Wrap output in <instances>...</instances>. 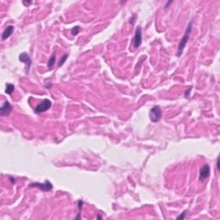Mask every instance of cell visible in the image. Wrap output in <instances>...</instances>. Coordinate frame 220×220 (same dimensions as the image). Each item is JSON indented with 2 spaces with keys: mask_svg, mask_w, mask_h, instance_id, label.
<instances>
[{
  "mask_svg": "<svg viewBox=\"0 0 220 220\" xmlns=\"http://www.w3.org/2000/svg\"><path fill=\"white\" fill-rule=\"evenodd\" d=\"M192 29H193V21H191L190 23H188V25H187L186 29V31H185V34L183 35V37L182 38V40L180 41L179 45H178V51H177V53H176V55L178 57H180L182 54L183 50L185 48L186 43L188 41V39L190 37Z\"/></svg>",
  "mask_w": 220,
  "mask_h": 220,
  "instance_id": "cell-1",
  "label": "cell"
},
{
  "mask_svg": "<svg viewBox=\"0 0 220 220\" xmlns=\"http://www.w3.org/2000/svg\"><path fill=\"white\" fill-rule=\"evenodd\" d=\"M30 186H34V187H39L40 189H41L42 191H45V192H47V191H51L52 189V184L48 180H46L45 182L43 183H40V182H33L30 183Z\"/></svg>",
  "mask_w": 220,
  "mask_h": 220,
  "instance_id": "cell-4",
  "label": "cell"
},
{
  "mask_svg": "<svg viewBox=\"0 0 220 220\" xmlns=\"http://www.w3.org/2000/svg\"><path fill=\"white\" fill-rule=\"evenodd\" d=\"M19 60L26 65V73H29L31 65H32V60L30 59L29 55L27 52H22L19 55Z\"/></svg>",
  "mask_w": 220,
  "mask_h": 220,
  "instance_id": "cell-6",
  "label": "cell"
},
{
  "mask_svg": "<svg viewBox=\"0 0 220 220\" xmlns=\"http://www.w3.org/2000/svg\"><path fill=\"white\" fill-rule=\"evenodd\" d=\"M186 213H187V210H185V211H183L181 215H179V216L176 217V219H183V218H185V216L186 215Z\"/></svg>",
  "mask_w": 220,
  "mask_h": 220,
  "instance_id": "cell-14",
  "label": "cell"
},
{
  "mask_svg": "<svg viewBox=\"0 0 220 220\" xmlns=\"http://www.w3.org/2000/svg\"><path fill=\"white\" fill-rule=\"evenodd\" d=\"M14 29H15V27L13 26V25H9V26L6 27L5 29L4 30V32H3V34H2V39L3 40L8 39L11 35L12 33L14 32Z\"/></svg>",
  "mask_w": 220,
  "mask_h": 220,
  "instance_id": "cell-9",
  "label": "cell"
},
{
  "mask_svg": "<svg viewBox=\"0 0 220 220\" xmlns=\"http://www.w3.org/2000/svg\"><path fill=\"white\" fill-rule=\"evenodd\" d=\"M150 119L153 123H157L158 121H160L163 116V113L161 110V108L159 106H154L153 108H150L149 113Z\"/></svg>",
  "mask_w": 220,
  "mask_h": 220,
  "instance_id": "cell-2",
  "label": "cell"
},
{
  "mask_svg": "<svg viewBox=\"0 0 220 220\" xmlns=\"http://www.w3.org/2000/svg\"><path fill=\"white\" fill-rule=\"evenodd\" d=\"M79 32H80V27L79 26H76L71 29V34H73V35H77V34H79Z\"/></svg>",
  "mask_w": 220,
  "mask_h": 220,
  "instance_id": "cell-13",
  "label": "cell"
},
{
  "mask_svg": "<svg viewBox=\"0 0 220 220\" xmlns=\"http://www.w3.org/2000/svg\"><path fill=\"white\" fill-rule=\"evenodd\" d=\"M217 168L219 169V159L218 158L217 159Z\"/></svg>",
  "mask_w": 220,
  "mask_h": 220,
  "instance_id": "cell-16",
  "label": "cell"
},
{
  "mask_svg": "<svg viewBox=\"0 0 220 220\" xmlns=\"http://www.w3.org/2000/svg\"><path fill=\"white\" fill-rule=\"evenodd\" d=\"M190 91H191V90H187V92H186V93H185V97H189V93H190Z\"/></svg>",
  "mask_w": 220,
  "mask_h": 220,
  "instance_id": "cell-17",
  "label": "cell"
},
{
  "mask_svg": "<svg viewBox=\"0 0 220 220\" xmlns=\"http://www.w3.org/2000/svg\"><path fill=\"white\" fill-rule=\"evenodd\" d=\"M55 61H56V55H55V52H53L52 55H51V57H50V59L48 60L47 66H48L49 68H52V66L54 65Z\"/></svg>",
  "mask_w": 220,
  "mask_h": 220,
  "instance_id": "cell-10",
  "label": "cell"
},
{
  "mask_svg": "<svg viewBox=\"0 0 220 220\" xmlns=\"http://www.w3.org/2000/svg\"><path fill=\"white\" fill-rule=\"evenodd\" d=\"M51 106H52V101L48 100V99H44L43 101H41V103H39V104L35 107V108H34V112L38 114H41V113H44L46 112L47 110H48L49 108H51Z\"/></svg>",
  "mask_w": 220,
  "mask_h": 220,
  "instance_id": "cell-3",
  "label": "cell"
},
{
  "mask_svg": "<svg viewBox=\"0 0 220 220\" xmlns=\"http://www.w3.org/2000/svg\"><path fill=\"white\" fill-rule=\"evenodd\" d=\"M15 90V86L12 83H7L6 84V90H5V93L8 95H11Z\"/></svg>",
  "mask_w": 220,
  "mask_h": 220,
  "instance_id": "cell-11",
  "label": "cell"
},
{
  "mask_svg": "<svg viewBox=\"0 0 220 220\" xmlns=\"http://www.w3.org/2000/svg\"><path fill=\"white\" fill-rule=\"evenodd\" d=\"M132 44H133V47L134 48H138L142 44V29L140 26H138L136 29L135 35L134 37H133V41H132Z\"/></svg>",
  "mask_w": 220,
  "mask_h": 220,
  "instance_id": "cell-5",
  "label": "cell"
},
{
  "mask_svg": "<svg viewBox=\"0 0 220 220\" xmlns=\"http://www.w3.org/2000/svg\"><path fill=\"white\" fill-rule=\"evenodd\" d=\"M211 174V168L208 164H204L200 170V181L204 182L206 178H208L209 175Z\"/></svg>",
  "mask_w": 220,
  "mask_h": 220,
  "instance_id": "cell-7",
  "label": "cell"
},
{
  "mask_svg": "<svg viewBox=\"0 0 220 220\" xmlns=\"http://www.w3.org/2000/svg\"><path fill=\"white\" fill-rule=\"evenodd\" d=\"M67 58H68V54H64L63 56H62V58L60 59V62H59V64H58V66L59 67H61L62 65H63L64 64H65V62L66 61V60H67Z\"/></svg>",
  "mask_w": 220,
  "mask_h": 220,
  "instance_id": "cell-12",
  "label": "cell"
},
{
  "mask_svg": "<svg viewBox=\"0 0 220 220\" xmlns=\"http://www.w3.org/2000/svg\"><path fill=\"white\" fill-rule=\"evenodd\" d=\"M12 110L11 104L8 101H5L4 102V104L1 106L0 108V114L2 116L9 115Z\"/></svg>",
  "mask_w": 220,
  "mask_h": 220,
  "instance_id": "cell-8",
  "label": "cell"
},
{
  "mask_svg": "<svg viewBox=\"0 0 220 220\" xmlns=\"http://www.w3.org/2000/svg\"><path fill=\"white\" fill-rule=\"evenodd\" d=\"M134 18H136V16L135 15L132 16V18L130 19V23H132V24H133V23H134V21H133V20H134Z\"/></svg>",
  "mask_w": 220,
  "mask_h": 220,
  "instance_id": "cell-15",
  "label": "cell"
}]
</instances>
